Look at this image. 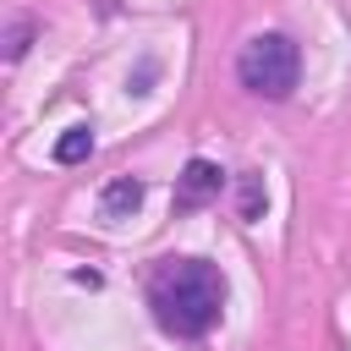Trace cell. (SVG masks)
Listing matches in <instances>:
<instances>
[{
    "mask_svg": "<svg viewBox=\"0 0 351 351\" xmlns=\"http://www.w3.org/2000/svg\"><path fill=\"white\" fill-rule=\"evenodd\" d=\"M33 33H38V22H33L27 11H16V16L5 22V60H22L27 44H33Z\"/></svg>",
    "mask_w": 351,
    "mask_h": 351,
    "instance_id": "6",
    "label": "cell"
},
{
    "mask_svg": "<svg viewBox=\"0 0 351 351\" xmlns=\"http://www.w3.org/2000/svg\"><path fill=\"white\" fill-rule=\"evenodd\" d=\"M219 186H225V170H219L214 159H186L181 176H176V208L192 214V208H203L208 197H219Z\"/></svg>",
    "mask_w": 351,
    "mask_h": 351,
    "instance_id": "3",
    "label": "cell"
},
{
    "mask_svg": "<svg viewBox=\"0 0 351 351\" xmlns=\"http://www.w3.org/2000/svg\"><path fill=\"white\" fill-rule=\"evenodd\" d=\"M137 203H143V181H137V176H115V181L99 192V214H104V219H126Z\"/></svg>",
    "mask_w": 351,
    "mask_h": 351,
    "instance_id": "4",
    "label": "cell"
},
{
    "mask_svg": "<svg viewBox=\"0 0 351 351\" xmlns=\"http://www.w3.org/2000/svg\"><path fill=\"white\" fill-rule=\"evenodd\" d=\"M263 203H269V192H263V176H241L236 214H241V219H258V214H263Z\"/></svg>",
    "mask_w": 351,
    "mask_h": 351,
    "instance_id": "7",
    "label": "cell"
},
{
    "mask_svg": "<svg viewBox=\"0 0 351 351\" xmlns=\"http://www.w3.org/2000/svg\"><path fill=\"white\" fill-rule=\"evenodd\" d=\"M236 77H241V88L258 93V99H285V93L296 88V77H302V49H296V38H285V33H258V38H247L241 55H236Z\"/></svg>",
    "mask_w": 351,
    "mask_h": 351,
    "instance_id": "2",
    "label": "cell"
},
{
    "mask_svg": "<svg viewBox=\"0 0 351 351\" xmlns=\"http://www.w3.org/2000/svg\"><path fill=\"white\" fill-rule=\"evenodd\" d=\"M148 307H154V324L165 335L197 340L225 313V274L203 258H170L148 285Z\"/></svg>",
    "mask_w": 351,
    "mask_h": 351,
    "instance_id": "1",
    "label": "cell"
},
{
    "mask_svg": "<svg viewBox=\"0 0 351 351\" xmlns=\"http://www.w3.org/2000/svg\"><path fill=\"white\" fill-rule=\"evenodd\" d=\"M93 154V126H66L55 137V165H82Z\"/></svg>",
    "mask_w": 351,
    "mask_h": 351,
    "instance_id": "5",
    "label": "cell"
}]
</instances>
